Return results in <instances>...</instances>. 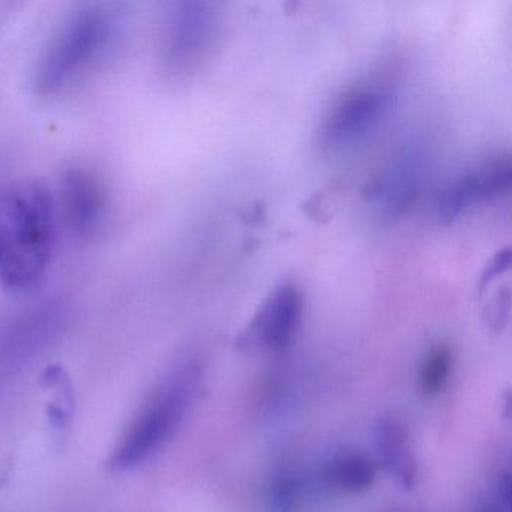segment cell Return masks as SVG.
<instances>
[{
    "label": "cell",
    "instance_id": "cell-9",
    "mask_svg": "<svg viewBox=\"0 0 512 512\" xmlns=\"http://www.w3.org/2000/svg\"><path fill=\"white\" fill-rule=\"evenodd\" d=\"M425 161L421 152L404 151L389 161L368 187V200L382 217L406 214L424 184Z\"/></svg>",
    "mask_w": 512,
    "mask_h": 512
},
{
    "label": "cell",
    "instance_id": "cell-16",
    "mask_svg": "<svg viewBox=\"0 0 512 512\" xmlns=\"http://www.w3.org/2000/svg\"><path fill=\"white\" fill-rule=\"evenodd\" d=\"M496 499V506L500 511L511 512V476H509V472H502L497 478Z\"/></svg>",
    "mask_w": 512,
    "mask_h": 512
},
{
    "label": "cell",
    "instance_id": "cell-12",
    "mask_svg": "<svg viewBox=\"0 0 512 512\" xmlns=\"http://www.w3.org/2000/svg\"><path fill=\"white\" fill-rule=\"evenodd\" d=\"M455 353L451 344L442 341L431 347L419 370V389L425 397H436L445 391L454 370Z\"/></svg>",
    "mask_w": 512,
    "mask_h": 512
},
{
    "label": "cell",
    "instance_id": "cell-11",
    "mask_svg": "<svg viewBox=\"0 0 512 512\" xmlns=\"http://www.w3.org/2000/svg\"><path fill=\"white\" fill-rule=\"evenodd\" d=\"M374 461L361 452H340L326 461L322 478L329 487L344 493H361L376 481Z\"/></svg>",
    "mask_w": 512,
    "mask_h": 512
},
{
    "label": "cell",
    "instance_id": "cell-17",
    "mask_svg": "<svg viewBox=\"0 0 512 512\" xmlns=\"http://www.w3.org/2000/svg\"><path fill=\"white\" fill-rule=\"evenodd\" d=\"M484 512H502L496 505H490Z\"/></svg>",
    "mask_w": 512,
    "mask_h": 512
},
{
    "label": "cell",
    "instance_id": "cell-8",
    "mask_svg": "<svg viewBox=\"0 0 512 512\" xmlns=\"http://www.w3.org/2000/svg\"><path fill=\"white\" fill-rule=\"evenodd\" d=\"M61 208L65 221L80 236H92L103 227L109 209L106 185L94 170L73 166L61 181Z\"/></svg>",
    "mask_w": 512,
    "mask_h": 512
},
{
    "label": "cell",
    "instance_id": "cell-2",
    "mask_svg": "<svg viewBox=\"0 0 512 512\" xmlns=\"http://www.w3.org/2000/svg\"><path fill=\"white\" fill-rule=\"evenodd\" d=\"M118 25V17L106 5H86L74 11L38 59L35 92L40 97H58L82 82L109 55Z\"/></svg>",
    "mask_w": 512,
    "mask_h": 512
},
{
    "label": "cell",
    "instance_id": "cell-7",
    "mask_svg": "<svg viewBox=\"0 0 512 512\" xmlns=\"http://www.w3.org/2000/svg\"><path fill=\"white\" fill-rule=\"evenodd\" d=\"M511 179L512 166L508 155L467 170L440 193L437 215L446 223L454 221L476 205L502 196L511 187Z\"/></svg>",
    "mask_w": 512,
    "mask_h": 512
},
{
    "label": "cell",
    "instance_id": "cell-5",
    "mask_svg": "<svg viewBox=\"0 0 512 512\" xmlns=\"http://www.w3.org/2000/svg\"><path fill=\"white\" fill-rule=\"evenodd\" d=\"M389 106L388 92L377 83H362L344 92L326 115L320 140L334 151L353 148L376 131Z\"/></svg>",
    "mask_w": 512,
    "mask_h": 512
},
{
    "label": "cell",
    "instance_id": "cell-6",
    "mask_svg": "<svg viewBox=\"0 0 512 512\" xmlns=\"http://www.w3.org/2000/svg\"><path fill=\"white\" fill-rule=\"evenodd\" d=\"M302 313L304 299L298 287L281 284L260 305L236 340V346L245 352H281L298 334Z\"/></svg>",
    "mask_w": 512,
    "mask_h": 512
},
{
    "label": "cell",
    "instance_id": "cell-14",
    "mask_svg": "<svg viewBox=\"0 0 512 512\" xmlns=\"http://www.w3.org/2000/svg\"><path fill=\"white\" fill-rule=\"evenodd\" d=\"M509 263H511L509 248H505V250H500L499 253H496V256L488 262L484 272H482L481 281H479V289H481V292L487 289L488 284L493 283V280L500 277L503 272L508 271Z\"/></svg>",
    "mask_w": 512,
    "mask_h": 512
},
{
    "label": "cell",
    "instance_id": "cell-1",
    "mask_svg": "<svg viewBox=\"0 0 512 512\" xmlns=\"http://www.w3.org/2000/svg\"><path fill=\"white\" fill-rule=\"evenodd\" d=\"M56 241V202L41 182L14 185L0 196V283L23 292L40 283Z\"/></svg>",
    "mask_w": 512,
    "mask_h": 512
},
{
    "label": "cell",
    "instance_id": "cell-3",
    "mask_svg": "<svg viewBox=\"0 0 512 512\" xmlns=\"http://www.w3.org/2000/svg\"><path fill=\"white\" fill-rule=\"evenodd\" d=\"M200 382L202 368L196 361L176 365L122 434L110 457V467L133 469L164 448L187 418Z\"/></svg>",
    "mask_w": 512,
    "mask_h": 512
},
{
    "label": "cell",
    "instance_id": "cell-4",
    "mask_svg": "<svg viewBox=\"0 0 512 512\" xmlns=\"http://www.w3.org/2000/svg\"><path fill=\"white\" fill-rule=\"evenodd\" d=\"M220 35L215 5L206 2L176 4L164 26L161 59L173 79H187L202 70Z\"/></svg>",
    "mask_w": 512,
    "mask_h": 512
},
{
    "label": "cell",
    "instance_id": "cell-10",
    "mask_svg": "<svg viewBox=\"0 0 512 512\" xmlns=\"http://www.w3.org/2000/svg\"><path fill=\"white\" fill-rule=\"evenodd\" d=\"M374 442L385 469L401 487L412 490L418 478V466L406 428L395 419H380L374 428Z\"/></svg>",
    "mask_w": 512,
    "mask_h": 512
},
{
    "label": "cell",
    "instance_id": "cell-13",
    "mask_svg": "<svg viewBox=\"0 0 512 512\" xmlns=\"http://www.w3.org/2000/svg\"><path fill=\"white\" fill-rule=\"evenodd\" d=\"M298 500V479L289 470H281L269 484V509L271 512H295Z\"/></svg>",
    "mask_w": 512,
    "mask_h": 512
},
{
    "label": "cell",
    "instance_id": "cell-15",
    "mask_svg": "<svg viewBox=\"0 0 512 512\" xmlns=\"http://www.w3.org/2000/svg\"><path fill=\"white\" fill-rule=\"evenodd\" d=\"M509 314V290L505 289L503 293H497L496 298L490 302L487 308L485 319L494 329H500L503 323L508 319Z\"/></svg>",
    "mask_w": 512,
    "mask_h": 512
}]
</instances>
